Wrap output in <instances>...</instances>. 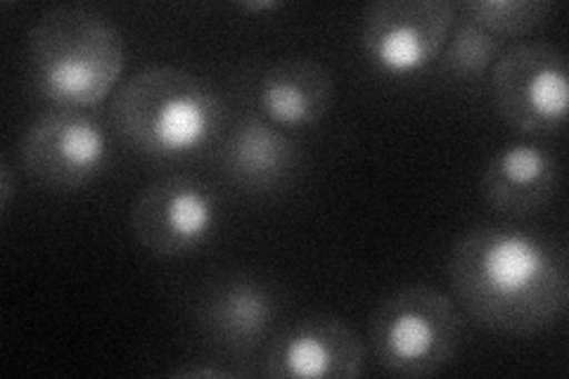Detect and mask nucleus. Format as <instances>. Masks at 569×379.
<instances>
[{"label": "nucleus", "mask_w": 569, "mask_h": 379, "mask_svg": "<svg viewBox=\"0 0 569 379\" xmlns=\"http://www.w3.org/2000/svg\"><path fill=\"white\" fill-rule=\"evenodd\" d=\"M22 161L27 176L46 190H81L107 164V133L83 110L50 107L27 129Z\"/></svg>", "instance_id": "nucleus-7"}, {"label": "nucleus", "mask_w": 569, "mask_h": 379, "mask_svg": "<svg viewBox=\"0 0 569 379\" xmlns=\"http://www.w3.org/2000/svg\"><path fill=\"white\" fill-rule=\"evenodd\" d=\"M449 0H380L361 24L368 62L389 77H411L439 60L456 24Z\"/></svg>", "instance_id": "nucleus-6"}, {"label": "nucleus", "mask_w": 569, "mask_h": 379, "mask_svg": "<svg viewBox=\"0 0 569 379\" xmlns=\"http://www.w3.org/2000/svg\"><path fill=\"white\" fill-rule=\"evenodd\" d=\"M558 188L560 164L556 152L533 140H515L493 152L482 176L487 205L518 219L541 211Z\"/></svg>", "instance_id": "nucleus-11"}, {"label": "nucleus", "mask_w": 569, "mask_h": 379, "mask_svg": "<svg viewBox=\"0 0 569 379\" xmlns=\"http://www.w3.org/2000/svg\"><path fill=\"white\" fill-rule=\"evenodd\" d=\"M112 121L129 148L154 159H183L219 138L223 102L190 71L152 64L117 90Z\"/></svg>", "instance_id": "nucleus-3"}, {"label": "nucleus", "mask_w": 569, "mask_h": 379, "mask_svg": "<svg viewBox=\"0 0 569 379\" xmlns=\"http://www.w3.org/2000/svg\"><path fill=\"white\" fill-rule=\"evenodd\" d=\"M244 10H273L278 8V3H273V0H261V3H242Z\"/></svg>", "instance_id": "nucleus-18"}, {"label": "nucleus", "mask_w": 569, "mask_h": 379, "mask_svg": "<svg viewBox=\"0 0 569 379\" xmlns=\"http://www.w3.org/2000/svg\"><path fill=\"white\" fill-rule=\"evenodd\" d=\"M466 335L458 303L435 287H406L370 316L368 341L378 366L399 377H432L453 363Z\"/></svg>", "instance_id": "nucleus-4"}, {"label": "nucleus", "mask_w": 569, "mask_h": 379, "mask_svg": "<svg viewBox=\"0 0 569 379\" xmlns=\"http://www.w3.org/2000/svg\"><path fill=\"white\" fill-rule=\"evenodd\" d=\"M503 52V39L462 17L449 33L439 64L458 81H477L489 74Z\"/></svg>", "instance_id": "nucleus-14"}, {"label": "nucleus", "mask_w": 569, "mask_h": 379, "mask_svg": "<svg viewBox=\"0 0 569 379\" xmlns=\"http://www.w3.org/2000/svg\"><path fill=\"white\" fill-rule=\"evenodd\" d=\"M456 10L498 39H520L546 27L556 6L548 0H468Z\"/></svg>", "instance_id": "nucleus-15"}, {"label": "nucleus", "mask_w": 569, "mask_h": 379, "mask_svg": "<svg viewBox=\"0 0 569 379\" xmlns=\"http://www.w3.org/2000/svg\"><path fill=\"white\" fill-rule=\"evenodd\" d=\"M278 303L269 285L249 276H230L207 290L200 328L221 351L249 356L273 328Z\"/></svg>", "instance_id": "nucleus-10"}, {"label": "nucleus", "mask_w": 569, "mask_h": 379, "mask_svg": "<svg viewBox=\"0 0 569 379\" xmlns=\"http://www.w3.org/2000/svg\"><path fill=\"white\" fill-rule=\"evenodd\" d=\"M330 71L307 58H290L271 64L257 86L261 117L280 129H307L323 121L332 104Z\"/></svg>", "instance_id": "nucleus-12"}, {"label": "nucleus", "mask_w": 569, "mask_h": 379, "mask_svg": "<svg viewBox=\"0 0 569 379\" xmlns=\"http://www.w3.org/2000/svg\"><path fill=\"white\" fill-rule=\"evenodd\" d=\"M12 192H14L12 169L8 164V159H3V164H0V209H3V211H8V207H10Z\"/></svg>", "instance_id": "nucleus-17"}, {"label": "nucleus", "mask_w": 569, "mask_h": 379, "mask_svg": "<svg viewBox=\"0 0 569 379\" xmlns=\"http://www.w3.org/2000/svg\"><path fill=\"white\" fill-rule=\"evenodd\" d=\"M491 90L498 114L515 131L556 133L567 121V56L539 41L512 46L491 69Z\"/></svg>", "instance_id": "nucleus-5"}, {"label": "nucleus", "mask_w": 569, "mask_h": 379, "mask_svg": "<svg viewBox=\"0 0 569 379\" xmlns=\"http://www.w3.org/2000/svg\"><path fill=\"white\" fill-rule=\"evenodd\" d=\"M366 349L340 318L313 316L282 330L266 351L261 375L271 379H353Z\"/></svg>", "instance_id": "nucleus-9"}, {"label": "nucleus", "mask_w": 569, "mask_h": 379, "mask_svg": "<svg viewBox=\"0 0 569 379\" xmlns=\"http://www.w3.org/2000/svg\"><path fill=\"white\" fill-rule=\"evenodd\" d=\"M219 200L192 176H169L138 195L131 228L140 247L157 257H186L217 232Z\"/></svg>", "instance_id": "nucleus-8"}, {"label": "nucleus", "mask_w": 569, "mask_h": 379, "mask_svg": "<svg viewBox=\"0 0 569 379\" xmlns=\"http://www.w3.org/2000/svg\"><path fill=\"white\" fill-rule=\"evenodd\" d=\"M173 377H247V370L236 368H213V366H186L171 372Z\"/></svg>", "instance_id": "nucleus-16"}, {"label": "nucleus", "mask_w": 569, "mask_h": 379, "mask_svg": "<svg viewBox=\"0 0 569 379\" xmlns=\"http://www.w3.org/2000/svg\"><path fill=\"white\" fill-rule=\"evenodd\" d=\"M301 150L292 136L261 114L242 119L223 146V169L244 190H276L297 171Z\"/></svg>", "instance_id": "nucleus-13"}, {"label": "nucleus", "mask_w": 569, "mask_h": 379, "mask_svg": "<svg viewBox=\"0 0 569 379\" xmlns=\"http://www.w3.org/2000/svg\"><path fill=\"white\" fill-rule=\"evenodd\" d=\"M449 282L458 309L479 328L501 335H539L569 303L567 251L546 235L489 223L456 242Z\"/></svg>", "instance_id": "nucleus-1"}, {"label": "nucleus", "mask_w": 569, "mask_h": 379, "mask_svg": "<svg viewBox=\"0 0 569 379\" xmlns=\"http://www.w3.org/2000/svg\"><path fill=\"white\" fill-rule=\"evenodd\" d=\"M127 64L121 31L96 10L60 6L29 31V71L50 107L88 110L110 98Z\"/></svg>", "instance_id": "nucleus-2"}]
</instances>
